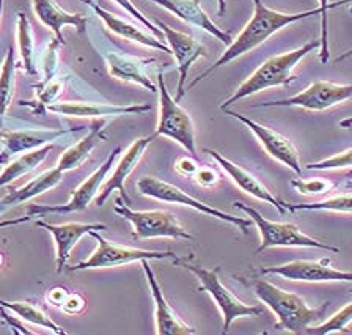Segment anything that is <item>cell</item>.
I'll list each match as a JSON object with an SVG mask.
<instances>
[{
  "label": "cell",
  "instance_id": "23",
  "mask_svg": "<svg viewBox=\"0 0 352 335\" xmlns=\"http://www.w3.org/2000/svg\"><path fill=\"white\" fill-rule=\"evenodd\" d=\"M36 19L54 32L57 40L66 45L63 38V27H74L79 34H84L88 25V16L82 13H69L63 10L55 0H32Z\"/></svg>",
  "mask_w": 352,
  "mask_h": 335
},
{
  "label": "cell",
  "instance_id": "19",
  "mask_svg": "<svg viewBox=\"0 0 352 335\" xmlns=\"http://www.w3.org/2000/svg\"><path fill=\"white\" fill-rule=\"evenodd\" d=\"M36 227H40L51 233L55 243V263L57 272H62L66 263L71 257V250L74 246L90 232H104L107 227L104 224H84V222H66V224H47L44 221H36Z\"/></svg>",
  "mask_w": 352,
  "mask_h": 335
},
{
  "label": "cell",
  "instance_id": "5",
  "mask_svg": "<svg viewBox=\"0 0 352 335\" xmlns=\"http://www.w3.org/2000/svg\"><path fill=\"white\" fill-rule=\"evenodd\" d=\"M233 206L236 210H242L249 214L252 222L255 224L258 232H260L261 244L258 246L256 254H261L263 250L272 249V247H313V249H322L327 252H333V254H338L340 252L337 246L326 244L322 241L313 238V236L305 235L294 224L269 221L260 211H256L255 208L247 206L241 202H234Z\"/></svg>",
  "mask_w": 352,
  "mask_h": 335
},
{
  "label": "cell",
  "instance_id": "41",
  "mask_svg": "<svg viewBox=\"0 0 352 335\" xmlns=\"http://www.w3.org/2000/svg\"><path fill=\"white\" fill-rule=\"evenodd\" d=\"M198 167L200 166H198V162L195 161L194 156L192 158L183 156L175 162V170L181 175V177H194Z\"/></svg>",
  "mask_w": 352,
  "mask_h": 335
},
{
  "label": "cell",
  "instance_id": "34",
  "mask_svg": "<svg viewBox=\"0 0 352 335\" xmlns=\"http://www.w3.org/2000/svg\"><path fill=\"white\" fill-rule=\"evenodd\" d=\"M319 2V14H321V47H319V58H321L322 65H327L330 52H329V38H327V12L332 8L341 7V5H346L352 2V0H338V2L330 3V0H318Z\"/></svg>",
  "mask_w": 352,
  "mask_h": 335
},
{
  "label": "cell",
  "instance_id": "4",
  "mask_svg": "<svg viewBox=\"0 0 352 335\" xmlns=\"http://www.w3.org/2000/svg\"><path fill=\"white\" fill-rule=\"evenodd\" d=\"M178 261L176 265L187 269V271L194 274V276L200 280V291L208 293L214 301V304L219 307L220 313H222V334H227L230 331L231 324L239 318H249V316H261L263 307L260 305H247L242 302L238 296L225 287L220 280L217 269H206L197 265H190V263Z\"/></svg>",
  "mask_w": 352,
  "mask_h": 335
},
{
  "label": "cell",
  "instance_id": "22",
  "mask_svg": "<svg viewBox=\"0 0 352 335\" xmlns=\"http://www.w3.org/2000/svg\"><path fill=\"white\" fill-rule=\"evenodd\" d=\"M151 2L175 14L176 18H179L183 23L206 32V34L212 35L214 38H217L222 45H231V35L228 32L219 29V27L214 24V21L209 18L208 13L201 8L198 0H151Z\"/></svg>",
  "mask_w": 352,
  "mask_h": 335
},
{
  "label": "cell",
  "instance_id": "12",
  "mask_svg": "<svg viewBox=\"0 0 352 335\" xmlns=\"http://www.w3.org/2000/svg\"><path fill=\"white\" fill-rule=\"evenodd\" d=\"M263 276H278L293 282H352V272L340 271L330 265V258L322 260H294L283 263L278 266L263 268L260 271Z\"/></svg>",
  "mask_w": 352,
  "mask_h": 335
},
{
  "label": "cell",
  "instance_id": "24",
  "mask_svg": "<svg viewBox=\"0 0 352 335\" xmlns=\"http://www.w3.org/2000/svg\"><path fill=\"white\" fill-rule=\"evenodd\" d=\"M151 109L148 104H134V106H113L101 102H55L47 107L49 112L76 118H107L121 117V115L145 114Z\"/></svg>",
  "mask_w": 352,
  "mask_h": 335
},
{
  "label": "cell",
  "instance_id": "32",
  "mask_svg": "<svg viewBox=\"0 0 352 335\" xmlns=\"http://www.w3.org/2000/svg\"><path fill=\"white\" fill-rule=\"evenodd\" d=\"M63 82L62 80H49V82H40L36 85V98L33 101H21L19 106L22 107H30L35 114L44 115V112L47 111L49 106L55 104V101L58 100L60 95L63 93Z\"/></svg>",
  "mask_w": 352,
  "mask_h": 335
},
{
  "label": "cell",
  "instance_id": "28",
  "mask_svg": "<svg viewBox=\"0 0 352 335\" xmlns=\"http://www.w3.org/2000/svg\"><path fill=\"white\" fill-rule=\"evenodd\" d=\"M16 36H18L19 47V67L29 76H36V47L35 35L29 18L24 13H18V24H16Z\"/></svg>",
  "mask_w": 352,
  "mask_h": 335
},
{
  "label": "cell",
  "instance_id": "39",
  "mask_svg": "<svg viewBox=\"0 0 352 335\" xmlns=\"http://www.w3.org/2000/svg\"><path fill=\"white\" fill-rule=\"evenodd\" d=\"M85 305L87 302L84 296L79 293H68L60 309H62L66 315H79V313L85 310Z\"/></svg>",
  "mask_w": 352,
  "mask_h": 335
},
{
  "label": "cell",
  "instance_id": "15",
  "mask_svg": "<svg viewBox=\"0 0 352 335\" xmlns=\"http://www.w3.org/2000/svg\"><path fill=\"white\" fill-rule=\"evenodd\" d=\"M156 137L157 136L154 133L146 137H139V139L132 142L128 150L124 151V155L121 156L117 167H115L113 172L109 175L106 181H104V184L101 186V191H99V194L96 197L98 206H102L109 197L113 194V191H118L121 194V199H123L126 203L131 202L128 192H126L124 183L129 175L134 172L135 167L139 166L143 155H145L146 148L153 144V140L156 139Z\"/></svg>",
  "mask_w": 352,
  "mask_h": 335
},
{
  "label": "cell",
  "instance_id": "49",
  "mask_svg": "<svg viewBox=\"0 0 352 335\" xmlns=\"http://www.w3.org/2000/svg\"><path fill=\"white\" fill-rule=\"evenodd\" d=\"M348 184H349V186H352V173L349 175V177H348Z\"/></svg>",
  "mask_w": 352,
  "mask_h": 335
},
{
  "label": "cell",
  "instance_id": "50",
  "mask_svg": "<svg viewBox=\"0 0 352 335\" xmlns=\"http://www.w3.org/2000/svg\"><path fill=\"white\" fill-rule=\"evenodd\" d=\"M351 293H352V290H351Z\"/></svg>",
  "mask_w": 352,
  "mask_h": 335
},
{
  "label": "cell",
  "instance_id": "38",
  "mask_svg": "<svg viewBox=\"0 0 352 335\" xmlns=\"http://www.w3.org/2000/svg\"><path fill=\"white\" fill-rule=\"evenodd\" d=\"M113 2L117 3V5H120V7L123 8L126 13H129V14L132 16V18L139 21V23H140L143 27H145L146 30H150L153 35H156V36L159 38V40H162V38H164L162 30L159 29L157 25H154V24L151 23V21L146 18V16H143V14H142V12H140V10L137 8L135 5L131 2V0H113Z\"/></svg>",
  "mask_w": 352,
  "mask_h": 335
},
{
  "label": "cell",
  "instance_id": "21",
  "mask_svg": "<svg viewBox=\"0 0 352 335\" xmlns=\"http://www.w3.org/2000/svg\"><path fill=\"white\" fill-rule=\"evenodd\" d=\"M82 2H84L87 7H90L93 12L96 13L98 18H101L104 25H106L113 35L123 38V40L135 43V45L156 49V51H161L165 54H172L168 45H165V43L162 40H159L156 35L148 34V32L140 29V27H137L135 24L129 23V21H126L124 18H120V16L101 8V5L96 3L95 0H82Z\"/></svg>",
  "mask_w": 352,
  "mask_h": 335
},
{
  "label": "cell",
  "instance_id": "46",
  "mask_svg": "<svg viewBox=\"0 0 352 335\" xmlns=\"http://www.w3.org/2000/svg\"><path fill=\"white\" fill-rule=\"evenodd\" d=\"M219 2V16H223V13H225V0H217Z\"/></svg>",
  "mask_w": 352,
  "mask_h": 335
},
{
  "label": "cell",
  "instance_id": "9",
  "mask_svg": "<svg viewBox=\"0 0 352 335\" xmlns=\"http://www.w3.org/2000/svg\"><path fill=\"white\" fill-rule=\"evenodd\" d=\"M137 189H139L142 195L150 197V199L161 200L165 203H175V205L189 206L198 213L206 214V216L216 217L219 221L234 225V227L241 228L244 233H247V230H249V227H252L253 224L252 219L249 221V219L233 216V214H228L222 210H217V208L214 206H209L206 203H203L200 200L194 199L192 195L186 194L184 191L176 188L175 184L167 183V181L159 180L156 177H142L139 181H137Z\"/></svg>",
  "mask_w": 352,
  "mask_h": 335
},
{
  "label": "cell",
  "instance_id": "16",
  "mask_svg": "<svg viewBox=\"0 0 352 335\" xmlns=\"http://www.w3.org/2000/svg\"><path fill=\"white\" fill-rule=\"evenodd\" d=\"M73 129H21V131H5L0 128V164H8L11 159L22 155V153L36 150L47 144H54L60 137H63L74 131Z\"/></svg>",
  "mask_w": 352,
  "mask_h": 335
},
{
  "label": "cell",
  "instance_id": "43",
  "mask_svg": "<svg viewBox=\"0 0 352 335\" xmlns=\"http://www.w3.org/2000/svg\"><path fill=\"white\" fill-rule=\"evenodd\" d=\"M32 219V216H24V217H18V219H10V221H2L0 222V228L5 227H11V225H21L29 222Z\"/></svg>",
  "mask_w": 352,
  "mask_h": 335
},
{
  "label": "cell",
  "instance_id": "14",
  "mask_svg": "<svg viewBox=\"0 0 352 335\" xmlns=\"http://www.w3.org/2000/svg\"><path fill=\"white\" fill-rule=\"evenodd\" d=\"M223 112L230 115V117L236 118L244 126H247V128L255 134L258 142L263 145V148L266 150L269 156H272L275 161L283 164V166L289 167L293 172H296L300 177L302 164H300L299 153H297V148L294 147L293 142L288 139V137H285L280 133H277V131L271 129L269 126H264L261 123L255 122V120L244 117V115H241L238 112L228 111V109H225Z\"/></svg>",
  "mask_w": 352,
  "mask_h": 335
},
{
  "label": "cell",
  "instance_id": "30",
  "mask_svg": "<svg viewBox=\"0 0 352 335\" xmlns=\"http://www.w3.org/2000/svg\"><path fill=\"white\" fill-rule=\"evenodd\" d=\"M19 63L16 60V54L13 47H8L7 56L3 58L2 68H0V120L5 117V114L13 102L14 87H16V69Z\"/></svg>",
  "mask_w": 352,
  "mask_h": 335
},
{
  "label": "cell",
  "instance_id": "18",
  "mask_svg": "<svg viewBox=\"0 0 352 335\" xmlns=\"http://www.w3.org/2000/svg\"><path fill=\"white\" fill-rule=\"evenodd\" d=\"M104 60L112 78L140 85L151 93H157V85L153 84L150 71L156 63L154 58H139L124 52L112 51L104 56Z\"/></svg>",
  "mask_w": 352,
  "mask_h": 335
},
{
  "label": "cell",
  "instance_id": "17",
  "mask_svg": "<svg viewBox=\"0 0 352 335\" xmlns=\"http://www.w3.org/2000/svg\"><path fill=\"white\" fill-rule=\"evenodd\" d=\"M143 271H145L148 287L151 291V298L154 301V318H156V334L159 335H194L198 334L197 329L190 327L181 320L172 305L165 299L164 291L159 285L154 271L151 269L150 260H142Z\"/></svg>",
  "mask_w": 352,
  "mask_h": 335
},
{
  "label": "cell",
  "instance_id": "37",
  "mask_svg": "<svg viewBox=\"0 0 352 335\" xmlns=\"http://www.w3.org/2000/svg\"><path fill=\"white\" fill-rule=\"evenodd\" d=\"M349 167H352V148L341 151L338 155L322 159V161L307 164L308 170H338Z\"/></svg>",
  "mask_w": 352,
  "mask_h": 335
},
{
  "label": "cell",
  "instance_id": "11",
  "mask_svg": "<svg viewBox=\"0 0 352 335\" xmlns=\"http://www.w3.org/2000/svg\"><path fill=\"white\" fill-rule=\"evenodd\" d=\"M121 148L117 147L110 153L106 161L101 164V167H98L90 177H88L79 188H77L71 199L65 203V205H30L27 208V214L29 216H46V214H66V213H77V211H85L93 200H96V197L101 191V186L104 181L109 177L110 170H112L115 161L120 156Z\"/></svg>",
  "mask_w": 352,
  "mask_h": 335
},
{
  "label": "cell",
  "instance_id": "29",
  "mask_svg": "<svg viewBox=\"0 0 352 335\" xmlns=\"http://www.w3.org/2000/svg\"><path fill=\"white\" fill-rule=\"evenodd\" d=\"M0 307H3L5 310H11L16 316L21 318L22 321L30 323L33 326L46 329V331H51L55 335H66V331L63 327H60L57 323L46 315V313L41 309H38L36 305L30 304V302L0 299Z\"/></svg>",
  "mask_w": 352,
  "mask_h": 335
},
{
  "label": "cell",
  "instance_id": "13",
  "mask_svg": "<svg viewBox=\"0 0 352 335\" xmlns=\"http://www.w3.org/2000/svg\"><path fill=\"white\" fill-rule=\"evenodd\" d=\"M156 24L159 29L162 30L164 40L167 41L170 51H172V56L176 62V69H178L179 73L178 91H176L175 98V100L179 102L181 98L187 93V76H189L192 65H194L198 58L206 57V47L203 46L197 38L172 29L170 25L164 24L161 19H156Z\"/></svg>",
  "mask_w": 352,
  "mask_h": 335
},
{
  "label": "cell",
  "instance_id": "6",
  "mask_svg": "<svg viewBox=\"0 0 352 335\" xmlns=\"http://www.w3.org/2000/svg\"><path fill=\"white\" fill-rule=\"evenodd\" d=\"M157 93H159V120L156 126V136L167 137L176 142L192 156L197 158V137L194 120L187 111L179 106V102L170 95L165 85L164 74H157Z\"/></svg>",
  "mask_w": 352,
  "mask_h": 335
},
{
  "label": "cell",
  "instance_id": "48",
  "mask_svg": "<svg viewBox=\"0 0 352 335\" xmlns=\"http://www.w3.org/2000/svg\"><path fill=\"white\" fill-rule=\"evenodd\" d=\"M3 263H5V257H3V254H0V268L3 266Z\"/></svg>",
  "mask_w": 352,
  "mask_h": 335
},
{
  "label": "cell",
  "instance_id": "1",
  "mask_svg": "<svg viewBox=\"0 0 352 335\" xmlns=\"http://www.w3.org/2000/svg\"><path fill=\"white\" fill-rule=\"evenodd\" d=\"M253 7L255 8H253L252 18L245 24L244 29H242L241 34L231 41V45L227 46L225 52L219 57L217 62L211 68H208L201 76H198L190 84H187V91L194 89L197 84H200L208 76H211L216 69L225 67L227 63L242 57L247 52L255 51L256 47H260L263 43H266L274 34H277V32L285 29V27L293 25L299 23V21L319 14V8L304 13H282L277 12V10L269 8L267 5H264L263 0H253Z\"/></svg>",
  "mask_w": 352,
  "mask_h": 335
},
{
  "label": "cell",
  "instance_id": "44",
  "mask_svg": "<svg viewBox=\"0 0 352 335\" xmlns=\"http://www.w3.org/2000/svg\"><path fill=\"white\" fill-rule=\"evenodd\" d=\"M340 126H341V128H343V129L352 128V115H351V117H348V118L341 120V122H340Z\"/></svg>",
  "mask_w": 352,
  "mask_h": 335
},
{
  "label": "cell",
  "instance_id": "33",
  "mask_svg": "<svg viewBox=\"0 0 352 335\" xmlns=\"http://www.w3.org/2000/svg\"><path fill=\"white\" fill-rule=\"evenodd\" d=\"M351 323H352V302L348 305H344L343 309H340L338 312H335L329 320L313 324L311 327H308L307 334L327 335V334L346 332V327H348Z\"/></svg>",
  "mask_w": 352,
  "mask_h": 335
},
{
  "label": "cell",
  "instance_id": "3",
  "mask_svg": "<svg viewBox=\"0 0 352 335\" xmlns=\"http://www.w3.org/2000/svg\"><path fill=\"white\" fill-rule=\"evenodd\" d=\"M321 47V41H308L307 45L302 47H297L294 51L285 52L282 56H274L263 62L260 67L253 71L250 78H247L242 84L236 89V91L231 95L227 101L222 102L220 109L225 111L231 104L242 101L247 96L256 95V93L274 89V87H285L289 85L291 82L297 79L294 76V68L304 60L308 54L315 51V49Z\"/></svg>",
  "mask_w": 352,
  "mask_h": 335
},
{
  "label": "cell",
  "instance_id": "10",
  "mask_svg": "<svg viewBox=\"0 0 352 335\" xmlns=\"http://www.w3.org/2000/svg\"><path fill=\"white\" fill-rule=\"evenodd\" d=\"M352 96V84H335L329 80L311 82L305 90L282 101L258 104L255 107H300L305 111L324 112L338 104H343Z\"/></svg>",
  "mask_w": 352,
  "mask_h": 335
},
{
  "label": "cell",
  "instance_id": "25",
  "mask_svg": "<svg viewBox=\"0 0 352 335\" xmlns=\"http://www.w3.org/2000/svg\"><path fill=\"white\" fill-rule=\"evenodd\" d=\"M106 125H107L106 118L95 120L90 126V133H88L84 139L77 142V144L71 145L68 150L60 156L57 167L62 170L63 173H66V172H71V170H76L84 166L87 159L91 156L93 150H95L101 142L107 140Z\"/></svg>",
  "mask_w": 352,
  "mask_h": 335
},
{
  "label": "cell",
  "instance_id": "36",
  "mask_svg": "<svg viewBox=\"0 0 352 335\" xmlns=\"http://www.w3.org/2000/svg\"><path fill=\"white\" fill-rule=\"evenodd\" d=\"M60 46H65V45L60 40H57V38H54V40H51V43L47 45L46 51H44V56H43L44 79L41 82H49L55 78V73H57L58 62H60V57H58Z\"/></svg>",
  "mask_w": 352,
  "mask_h": 335
},
{
  "label": "cell",
  "instance_id": "40",
  "mask_svg": "<svg viewBox=\"0 0 352 335\" xmlns=\"http://www.w3.org/2000/svg\"><path fill=\"white\" fill-rule=\"evenodd\" d=\"M194 180L201 186V188H212V186H216L220 181V175L217 170H214L212 167L201 166L198 167L195 172Z\"/></svg>",
  "mask_w": 352,
  "mask_h": 335
},
{
  "label": "cell",
  "instance_id": "7",
  "mask_svg": "<svg viewBox=\"0 0 352 335\" xmlns=\"http://www.w3.org/2000/svg\"><path fill=\"white\" fill-rule=\"evenodd\" d=\"M98 241V247L95 252L87 258V260L77 263L71 266V271H88V269H107L117 268L123 265H131V263L142 261V260H164V258H175L176 263L183 261L186 258H179L172 250H145L137 249V247L110 243L106 238H102L96 230L88 233Z\"/></svg>",
  "mask_w": 352,
  "mask_h": 335
},
{
  "label": "cell",
  "instance_id": "20",
  "mask_svg": "<svg viewBox=\"0 0 352 335\" xmlns=\"http://www.w3.org/2000/svg\"><path fill=\"white\" fill-rule=\"evenodd\" d=\"M205 153L208 156H211L212 161L216 162L217 166L222 169L231 180H233V183L238 186L242 192L252 195L253 199H258L261 202L269 203V205H272L280 214L286 213L285 202L277 199V197H275L272 192L269 191L266 186H264L261 181L255 177V175L250 173L249 170H245L244 167L238 166V164L231 162L230 159L222 156L219 151L212 150V148H205Z\"/></svg>",
  "mask_w": 352,
  "mask_h": 335
},
{
  "label": "cell",
  "instance_id": "35",
  "mask_svg": "<svg viewBox=\"0 0 352 335\" xmlns=\"http://www.w3.org/2000/svg\"><path fill=\"white\" fill-rule=\"evenodd\" d=\"M289 184L293 186V189L300 195H307V197H313V195H322L326 192L333 189V183L330 180H324V178H294L289 181Z\"/></svg>",
  "mask_w": 352,
  "mask_h": 335
},
{
  "label": "cell",
  "instance_id": "47",
  "mask_svg": "<svg viewBox=\"0 0 352 335\" xmlns=\"http://www.w3.org/2000/svg\"><path fill=\"white\" fill-rule=\"evenodd\" d=\"M3 0H0V24H2V13H3Z\"/></svg>",
  "mask_w": 352,
  "mask_h": 335
},
{
  "label": "cell",
  "instance_id": "31",
  "mask_svg": "<svg viewBox=\"0 0 352 335\" xmlns=\"http://www.w3.org/2000/svg\"><path fill=\"white\" fill-rule=\"evenodd\" d=\"M286 211L294 214L297 211H330V213H352V194L335 195L330 199L311 203H286Z\"/></svg>",
  "mask_w": 352,
  "mask_h": 335
},
{
  "label": "cell",
  "instance_id": "2",
  "mask_svg": "<svg viewBox=\"0 0 352 335\" xmlns=\"http://www.w3.org/2000/svg\"><path fill=\"white\" fill-rule=\"evenodd\" d=\"M256 298L264 305H267L277 316V331H286L291 334H307L308 327L322 320L329 309V302H324L319 307H310L299 294L285 291L277 285L264 279H256L252 282Z\"/></svg>",
  "mask_w": 352,
  "mask_h": 335
},
{
  "label": "cell",
  "instance_id": "8",
  "mask_svg": "<svg viewBox=\"0 0 352 335\" xmlns=\"http://www.w3.org/2000/svg\"><path fill=\"white\" fill-rule=\"evenodd\" d=\"M113 211L120 217H124L132 225V236L135 239L148 238H172V239H192L189 232L176 219L175 214L164 210L135 211L128 206V203L117 199Z\"/></svg>",
  "mask_w": 352,
  "mask_h": 335
},
{
  "label": "cell",
  "instance_id": "42",
  "mask_svg": "<svg viewBox=\"0 0 352 335\" xmlns=\"http://www.w3.org/2000/svg\"><path fill=\"white\" fill-rule=\"evenodd\" d=\"M68 293H69V291H66V288H63V287H55V288H51L47 291L46 299H47L49 304H52L55 307H62V304L65 302Z\"/></svg>",
  "mask_w": 352,
  "mask_h": 335
},
{
  "label": "cell",
  "instance_id": "26",
  "mask_svg": "<svg viewBox=\"0 0 352 335\" xmlns=\"http://www.w3.org/2000/svg\"><path fill=\"white\" fill-rule=\"evenodd\" d=\"M63 172L58 167H54L51 170H46L41 175H38L29 183L22 186L19 189H14L13 192L0 200V211L8 210L11 206H18L21 203L29 202L35 197L44 194V192L54 189L55 186H58L63 181Z\"/></svg>",
  "mask_w": 352,
  "mask_h": 335
},
{
  "label": "cell",
  "instance_id": "45",
  "mask_svg": "<svg viewBox=\"0 0 352 335\" xmlns=\"http://www.w3.org/2000/svg\"><path fill=\"white\" fill-rule=\"evenodd\" d=\"M351 13H352V8H351ZM349 57H352V47L349 49V51H346V52L343 54V56H340L337 60H335V62H337V63H340V62H344V60H346V58H349Z\"/></svg>",
  "mask_w": 352,
  "mask_h": 335
},
{
  "label": "cell",
  "instance_id": "27",
  "mask_svg": "<svg viewBox=\"0 0 352 335\" xmlns=\"http://www.w3.org/2000/svg\"><path fill=\"white\" fill-rule=\"evenodd\" d=\"M54 144H47L41 148H36V150L22 153V155L11 159L7 164V167H5L2 170V173H0V188L13 183V181L19 180L21 177H24V175H29L33 170L38 169V166H41L44 159L47 158V155L54 150Z\"/></svg>",
  "mask_w": 352,
  "mask_h": 335
}]
</instances>
